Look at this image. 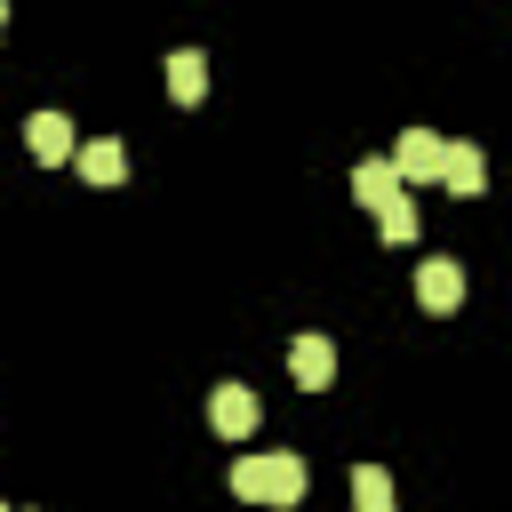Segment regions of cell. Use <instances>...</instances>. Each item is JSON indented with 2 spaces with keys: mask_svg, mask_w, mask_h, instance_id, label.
Returning <instances> with one entry per match:
<instances>
[{
  "mask_svg": "<svg viewBox=\"0 0 512 512\" xmlns=\"http://www.w3.org/2000/svg\"><path fill=\"white\" fill-rule=\"evenodd\" d=\"M0 32H8V0H0Z\"/></svg>",
  "mask_w": 512,
  "mask_h": 512,
  "instance_id": "obj_13",
  "label": "cell"
},
{
  "mask_svg": "<svg viewBox=\"0 0 512 512\" xmlns=\"http://www.w3.org/2000/svg\"><path fill=\"white\" fill-rule=\"evenodd\" d=\"M24 144H32V160H40V168H56V160H72V152H80V136H72V120H64V112H32V120H24Z\"/></svg>",
  "mask_w": 512,
  "mask_h": 512,
  "instance_id": "obj_3",
  "label": "cell"
},
{
  "mask_svg": "<svg viewBox=\"0 0 512 512\" xmlns=\"http://www.w3.org/2000/svg\"><path fill=\"white\" fill-rule=\"evenodd\" d=\"M392 192H408V184H400V168H392V160H360V168H352V200H360V208H368V216H376V208H384V200H392Z\"/></svg>",
  "mask_w": 512,
  "mask_h": 512,
  "instance_id": "obj_8",
  "label": "cell"
},
{
  "mask_svg": "<svg viewBox=\"0 0 512 512\" xmlns=\"http://www.w3.org/2000/svg\"><path fill=\"white\" fill-rule=\"evenodd\" d=\"M440 160H448V144H440L432 128H400V144H392L400 184H440Z\"/></svg>",
  "mask_w": 512,
  "mask_h": 512,
  "instance_id": "obj_2",
  "label": "cell"
},
{
  "mask_svg": "<svg viewBox=\"0 0 512 512\" xmlns=\"http://www.w3.org/2000/svg\"><path fill=\"white\" fill-rule=\"evenodd\" d=\"M416 304H424V312H456V304H464V272H456L448 256H424V264H416Z\"/></svg>",
  "mask_w": 512,
  "mask_h": 512,
  "instance_id": "obj_4",
  "label": "cell"
},
{
  "mask_svg": "<svg viewBox=\"0 0 512 512\" xmlns=\"http://www.w3.org/2000/svg\"><path fill=\"white\" fill-rule=\"evenodd\" d=\"M288 376H296L304 392H328V384H336V344H328V336H296V344H288Z\"/></svg>",
  "mask_w": 512,
  "mask_h": 512,
  "instance_id": "obj_5",
  "label": "cell"
},
{
  "mask_svg": "<svg viewBox=\"0 0 512 512\" xmlns=\"http://www.w3.org/2000/svg\"><path fill=\"white\" fill-rule=\"evenodd\" d=\"M376 232H384L392 248H408V240H416V200H408V192H392V200L376 208Z\"/></svg>",
  "mask_w": 512,
  "mask_h": 512,
  "instance_id": "obj_11",
  "label": "cell"
},
{
  "mask_svg": "<svg viewBox=\"0 0 512 512\" xmlns=\"http://www.w3.org/2000/svg\"><path fill=\"white\" fill-rule=\"evenodd\" d=\"M232 496H240V504H272V512H288V504L304 496V456H288V448H256V456H240V464H232Z\"/></svg>",
  "mask_w": 512,
  "mask_h": 512,
  "instance_id": "obj_1",
  "label": "cell"
},
{
  "mask_svg": "<svg viewBox=\"0 0 512 512\" xmlns=\"http://www.w3.org/2000/svg\"><path fill=\"white\" fill-rule=\"evenodd\" d=\"M208 424H216L224 440H248V432H256V392H248V384H216V392H208Z\"/></svg>",
  "mask_w": 512,
  "mask_h": 512,
  "instance_id": "obj_6",
  "label": "cell"
},
{
  "mask_svg": "<svg viewBox=\"0 0 512 512\" xmlns=\"http://www.w3.org/2000/svg\"><path fill=\"white\" fill-rule=\"evenodd\" d=\"M352 504H360V512H392V480H384V464H360V472H352Z\"/></svg>",
  "mask_w": 512,
  "mask_h": 512,
  "instance_id": "obj_12",
  "label": "cell"
},
{
  "mask_svg": "<svg viewBox=\"0 0 512 512\" xmlns=\"http://www.w3.org/2000/svg\"><path fill=\"white\" fill-rule=\"evenodd\" d=\"M0 512H8V504H0Z\"/></svg>",
  "mask_w": 512,
  "mask_h": 512,
  "instance_id": "obj_14",
  "label": "cell"
},
{
  "mask_svg": "<svg viewBox=\"0 0 512 512\" xmlns=\"http://www.w3.org/2000/svg\"><path fill=\"white\" fill-rule=\"evenodd\" d=\"M440 184H448L456 200H480V192H488V160H480V144H448V160H440Z\"/></svg>",
  "mask_w": 512,
  "mask_h": 512,
  "instance_id": "obj_7",
  "label": "cell"
},
{
  "mask_svg": "<svg viewBox=\"0 0 512 512\" xmlns=\"http://www.w3.org/2000/svg\"><path fill=\"white\" fill-rule=\"evenodd\" d=\"M168 96H176V104H200V96H208V56H200V48H176V56H168Z\"/></svg>",
  "mask_w": 512,
  "mask_h": 512,
  "instance_id": "obj_9",
  "label": "cell"
},
{
  "mask_svg": "<svg viewBox=\"0 0 512 512\" xmlns=\"http://www.w3.org/2000/svg\"><path fill=\"white\" fill-rule=\"evenodd\" d=\"M72 160H80V176H88V184H120V176H128V152H120L112 136H96V144H80Z\"/></svg>",
  "mask_w": 512,
  "mask_h": 512,
  "instance_id": "obj_10",
  "label": "cell"
}]
</instances>
